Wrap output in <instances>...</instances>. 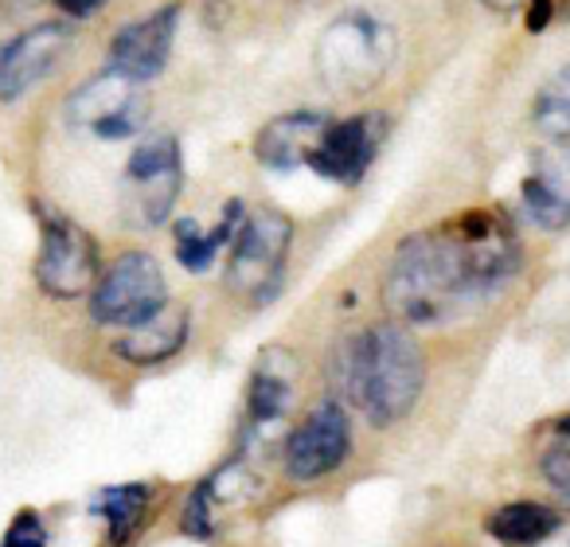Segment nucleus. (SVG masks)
Returning <instances> with one entry per match:
<instances>
[{
    "instance_id": "obj_13",
    "label": "nucleus",
    "mask_w": 570,
    "mask_h": 547,
    "mask_svg": "<svg viewBox=\"0 0 570 547\" xmlns=\"http://www.w3.org/2000/svg\"><path fill=\"white\" fill-rule=\"evenodd\" d=\"M523 212L543 231L570 227V141H547L531 153L523 176Z\"/></svg>"
},
{
    "instance_id": "obj_1",
    "label": "nucleus",
    "mask_w": 570,
    "mask_h": 547,
    "mask_svg": "<svg viewBox=\"0 0 570 547\" xmlns=\"http://www.w3.org/2000/svg\"><path fill=\"white\" fill-rule=\"evenodd\" d=\"M520 274V243L497 212H465L453 223L399 243L383 274V305L403 325H445Z\"/></svg>"
},
{
    "instance_id": "obj_17",
    "label": "nucleus",
    "mask_w": 570,
    "mask_h": 547,
    "mask_svg": "<svg viewBox=\"0 0 570 547\" xmlns=\"http://www.w3.org/2000/svg\"><path fill=\"white\" fill-rule=\"evenodd\" d=\"M153 489L145 481L134 485H110V489L95 492L90 508L106 520V531H110L114 547H126L129 539L137 536V528L145 524V512H149Z\"/></svg>"
},
{
    "instance_id": "obj_24",
    "label": "nucleus",
    "mask_w": 570,
    "mask_h": 547,
    "mask_svg": "<svg viewBox=\"0 0 570 547\" xmlns=\"http://www.w3.org/2000/svg\"><path fill=\"white\" fill-rule=\"evenodd\" d=\"M484 9H492V12H500V17H508V12H520L528 0H481Z\"/></svg>"
},
{
    "instance_id": "obj_7",
    "label": "nucleus",
    "mask_w": 570,
    "mask_h": 547,
    "mask_svg": "<svg viewBox=\"0 0 570 547\" xmlns=\"http://www.w3.org/2000/svg\"><path fill=\"white\" fill-rule=\"evenodd\" d=\"M160 305H168L165 270L145 251L118 254V258L98 274L95 290H90V318L110 329L137 325V321L153 318Z\"/></svg>"
},
{
    "instance_id": "obj_9",
    "label": "nucleus",
    "mask_w": 570,
    "mask_h": 547,
    "mask_svg": "<svg viewBox=\"0 0 570 547\" xmlns=\"http://www.w3.org/2000/svg\"><path fill=\"white\" fill-rule=\"evenodd\" d=\"M352 450V419L341 403L325 399L317 403L297 430H289L285 438V473L294 477V481H317V477H328L348 461Z\"/></svg>"
},
{
    "instance_id": "obj_18",
    "label": "nucleus",
    "mask_w": 570,
    "mask_h": 547,
    "mask_svg": "<svg viewBox=\"0 0 570 547\" xmlns=\"http://www.w3.org/2000/svg\"><path fill=\"white\" fill-rule=\"evenodd\" d=\"M559 524L562 520L554 508L520 500V505H504L489 516V536L500 539L504 547H531V544H543L547 536H554Z\"/></svg>"
},
{
    "instance_id": "obj_10",
    "label": "nucleus",
    "mask_w": 570,
    "mask_h": 547,
    "mask_svg": "<svg viewBox=\"0 0 570 547\" xmlns=\"http://www.w3.org/2000/svg\"><path fill=\"white\" fill-rule=\"evenodd\" d=\"M75 32L67 20H40L0 43V102L12 106L36 90L71 51Z\"/></svg>"
},
{
    "instance_id": "obj_25",
    "label": "nucleus",
    "mask_w": 570,
    "mask_h": 547,
    "mask_svg": "<svg viewBox=\"0 0 570 547\" xmlns=\"http://www.w3.org/2000/svg\"><path fill=\"white\" fill-rule=\"evenodd\" d=\"M562 434H570V414H567V419H562Z\"/></svg>"
},
{
    "instance_id": "obj_15",
    "label": "nucleus",
    "mask_w": 570,
    "mask_h": 547,
    "mask_svg": "<svg viewBox=\"0 0 570 547\" xmlns=\"http://www.w3.org/2000/svg\"><path fill=\"white\" fill-rule=\"evenodd\" d=\"M188 310H180V305H160L153 318L137 321V325L126 329V336H121L118 344H114V352H118L126 364H137V368H149V364H165V360H173L176 352L184 349V341H188Z\"/></svg>"
},
{
    "instance_id": "obj_11",
    "label": "nucleus",
    "mask_w": 570,
    "mask_h": 547,
    "mask_svg": "<svg viewBox=\"0 0 570 547\" xmlns=\"http://www.w3.org/2000/svg\"><path fill=\"white\" fill-rule=\"evenodd\" d=\"M383 137H387V118L383 114H356V118L341 121L333 118L305 168H313V173L333 184H360L367 168H372Z\"/></svg>"
},
{
    "instance_id": "obj_14",
    "label": "nucleus",
    "mask_w": 570,
    "mask_h": 547,
    "mask_svg": "<svg viewBox=\"0 0 570 547\" xmlns=\"http://www.w3.org/2000/svg\"><path fill=\"white\" fill-rule=\"evenodd\" d=\"M328 114L325 110H289L269 118L266 126L254 137V157L258 165L274 168V173H297V168L309 165L313 149L325 137L328 129Z\"/></svg>"
},
{
    "instance_id": "obj_20",
    "label": "nucleus",
    "mask_w": 570,
    "mask_h": 547,
    "mask_svg": "<svg viewBox=\"0 0 570 547\" xmlns=\"http://www.w3.org/2000/svg\"><path fill=\"white\" fill-rule=\"evenodd\" d=\"M0 547H48V528H43L40 512H32V508L17 512V520L9 524V531L0 539Z\"/></svg>"
},
{
    "instance_id": "obj_19",
    "label": "nucleus",
    "mask_w": 570,
    "mask_h": 547,
    "mask_svg": "<svg viewBox=\"0 0 570 547\" xmlns=\"http://www.w3.org/2000/svg\"><path fill=\"white\" fill-rule=\"evenodd\" d=\"M531 121L547 141H570V64H562L551 79L539 87Z\"/></svg>"
},
{
    "instance_id": "obj_22",
    "label": "nucleus",
    "mask_w": 570,
    "mask_h": 547,
    "mask_svg": "<svg viewBox=\"0 0 570 547\" xmlns=\"http://www.w3.org/2000/svg\"><path fill=\"white\" fill-rule=\"evenodd\" d=\"M67 20H90L95 12H102L110 0H51Z\"/></svg>"
},
{
    "instance_id": "obj_3",
    "label": "nucleus",
    "mask_w": 570,
    "mask_h": 547,
    "mask_svg": "<svg viewBox=\"0 0 570 547\" xmlns=\"http://www.w3.org/2000/svg\"><path fill=\"white\" fill-rule=\"evenodd\" d=\"M399 56V32L372 9L341 12L317 40V75L336 95L375 90Z\"/></svg>"
},
{
    "instance_id": "obj_6",
    "label": "nucleus",
    "mask_w": 570,
    "mask_h": 547,
    "mask_svg": "<svg viewBox=\"0 0 570 547\" xmlns=\"http://www.w3.org/2000/svg\"><path fill=\"white\" fill-rule=\"evenodd\" d=\"M184 188V157L173 134H153L134 145L121 173V204L137 227H160Z\"/></svg>"
},
{
    "instance_id": "obj_12",
    "label": "nucleus",
    "mask_w": 570,
    "mask_h": 547,
    "mask_svg": "<svg viewBox=\"0 0 570 547\" xmlns=\"http://www.w3.org/2000/svg\"><path fill=\"white\" fill-rule=\"evenodd\" d=\"M176 28H180V4H168V9L149 12L145 20L118 28L110 40V71L126 75L129 82H153L168 67L176 43Z\"/></svg>"
},
{
    "instance_id": "obj_5",
    "label": "nucleus",
    "mask_w": 570,
    "mask_h": 547,
    "mask_svg": "<svg viewBox=\"0 0 570 547\" xmlns=\"http://www.w3.org/2000/svg\"><path fill=\"white\" fill-rule=\"evenodd\" d=\"M294 243V223L274 207H262L258 215H246L238 235L230 238L227 290L254 305H266L282 282V262Z\"/></svg>"
},
{
    "instance_id": "obj_2",
    "label": "nucleus",
    "mask_w": 570,
    "mask_h": 547,
    "mask_svg": "<svg viewBox=\"0 0 570 547\" xmlns=\"http://www.w3.org/2000/svg\"><path fill=\"white\" fill-rule=\"evenodd\" d=\"M333 372L344 399L356 403L372 427L406 419L426 388V356L403 321H380L341 341Z\"/></svg>"
},
{
    "instance_id": "obj_21",
    "label": "nucleus",
    "mask_w": 570,
    "mask_h": 547,
    "mask_svg": "<svg viewBox=\"0 0 570 547\" xmlns=\"http://www.w3.org/2000/svg\"><path fill=\"white\" fill-rule=\"evenodd\" d=\"M539 469H543V477L554 485V489L570 497V450H567V446H554V450H547L543 461H539Z\"/></svg>"
},
{
    "instance_id": "obj_23",
    "label": "nucleus",
    "mask_w": 570,
    "mask_h": 547,
    "mask_svg": "<svg viewBox=\"0 0 570 547\" xmlns=\"http://www.w3.org/2000/svg\"><path fill=\"white\" fill-rule=\"evenodd\" d=\"M554 17V0H528V32H543Z\"/></svg>"
},
{
    "instance_id": "obj_4",
    "label": "nucleus",
    "mask_w": 570,
    "mask_h": 547,
    "mask_svg": "<svg viewBox=\"0 0 570 547\" xmlns=\"http://www.w3.org/2000/svg\"><path fill=\"white\" fill-rule=\"evenodd\" d=\"M40 212V254H36V286L56 302H75L95 290L102 274V254L87 227L67 219L63 212Z\"/></svg>"
},
{
    "instance_id": "obj_16",
    "label": "nucleus",
    "mask_w": 570,
    "mask_h": 547,
    "mask_svg": "<svg viewBox=\"0 0 570 547\" xmlns=\"http://www.w3.org/2000/svg\"><path fill=\"white\" fill-rule=\"evenodd\" d=\"M289 403H294V364L282 349H266L250 380V427H274L277 419H285Z\"/></svg>"
},
{
    "instance_id": "obj_8",
    "label": "nucleus",
    "mask_w": 570,
    "mask_h": 547,
    "mask_svg": "<svg viewBox=\"0 0 570 547\" xmlns=\"http://www.w3.org/2000/svg\"><path fill=\"white\" fill-rule=\"evenodd\" d=\"M67 121L95 134L98 141H129L149 121V102L141 98V82H129L106 67L67 98Z\"/></svg>"
}]
</instances>
